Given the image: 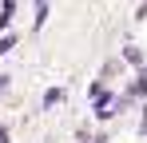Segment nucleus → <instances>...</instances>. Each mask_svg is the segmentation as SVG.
Returning <instances> with one entry per match:
<instances>
[{
  "label": "nucleus",
  "instance_id": "nucleus-1",
  "mask_svg": "<svg viewBox=\"0 0 147 143\" xmlns=\"http://www.w3.org/2000/svg\"><path fill=\"white\" fill-rule=\"evenodd\" d=\"M12 12H16V4H12V0H8V4H0V28L12 20Z\"/></svg>",
  "mask_w": 147,
  "mask_h": 143
},
{
  "label": "nucleus",
  "instance_id": "nucleus-8",
  "mask_svg": "<svg viewBox=\"0 0 147 143\" xmlns=\"http://www.w3.org/2000/svg\"><path fill=\"white\" fill-rule=\"evenodd\" d=\"M0 143H8V131H0Z\"/></svg>",
  "mask_w": 147,
  "mask_h": 143
},
{
  "label": "nucleus",
  "instance_id": "nucleus-2",
  "mask_svg": "<svg viewBox=\"0 0 147 143\" xmlns=\"http://www.w3.org/2000/svg\"><path fill=\"white\" fill-rule=\"evenodd\" d=\"M60 99H64V92H60V88H52V92L44 95V107H56V103H60Z\"/></svg>",
  "mask_w": 147,
  "mask_h": 143
},
{
  "label": "nucleus",
  "instance_id": "nucleus-6",
  "mask_svg": "<svg viewBox=\"0 0 147 143\" xmlns=\"http://www.w3.org/2000/svg\"><path fill=\"white\" fill-rule=\"evenodd\" d=\"M131 95H147V76L139 80V84H135V88H131Z\"/></svg>",
  "mask_w": 147,
  "mask_h": 143
},
{
  "label": "nucleus",
  "instance_id": "nucleus-3",
  "mask_svg": "<svg viewBox=\"0 0 147 143\" xmlns=\"http://www.w3.org/2000/svg\"><path fill=\"white\" fill-rule=\"evenodd\" d=\"M123 60H131V64H143V52H139V48H123Z\"/></svg>",
  "mask_w": 147,
  "mask_h": 143
},
{
  "label": "nucleus",
  "instance_id": "nucleus-4",
  "mask_svg": "<svg viewBox=\"0 0 147 143\" xmlns=\"http://www.w3.org/2000/svg\"><path fill=\"white\" fill-rule=\"evenodd\" d=\"M44 20H48V4H36V28H40Z\"/></svg>",
  "mask_w": 147,
  "mask_h": 143
},
{
  "label": "nucleus",
  "instance_id": "nucleus-7",
  "mask_svg": "<svg viewBox=\"0 0 147 143\" xmlns=\"http://www.w3.org/2000/svg\"><path fill=\"white\" fill-rule=\"evenodd\" d=\"M4 88H8V76H0V92H4Z\"/></svg>",
  "mask_w": 147,
  "mask_h": 143
},
{
  "label": "nucleus",
  "instance_id": "nucleus-5",
  "mask_svg": "<svg viewBox=\"0 0 147 143\" xmlns=\"http://www.w3.org/2000/svg\"><path fill=\"white\" fill-rule=\"evenodd\" d=\"M16 44V36H12V32H8V36H4V40H0V56H4V52H8V48Z\"/></svg>",
  "mask_w": 147,
  "mask_h": 143
}]
</instances>
